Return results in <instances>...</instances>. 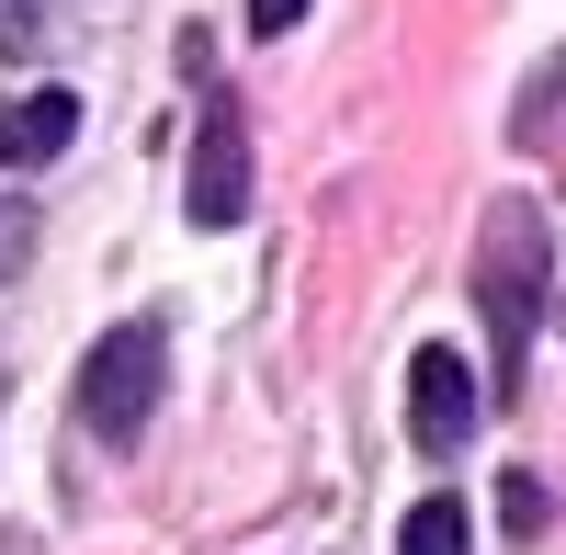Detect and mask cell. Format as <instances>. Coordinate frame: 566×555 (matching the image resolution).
<instances>
[{"mask_svg": "<svg viewBox=\"0 0 566 555\" xmlns=\"http://www.w3.org/2000/svg\"><path fill=\"white\" fill-rule=\"evenodd\" d=\"M476 306H488V341H499V397H522V352H533V317H544V216H533L522 193L488 205Z\"/></svg>", "mask_w": 566, "mask_h": 555, "instance_id": "1", "label": "cell"}, {"mask_svg": "<svg viewBox=\"0 0 566 555\" xmlns=\"http://www.w3.org/2000/svg\"><path fill=\"white\" fill-rule=\"evenodd\" d=\"M159 363H170V341L148 329V317H136V329H103L91 363H80V420L103 442H136L159 420Z\"/></svg>", "mask_w": 566, "mask_h": 555, "instance_id": "2", "label": "cell"}, {"mask_svg": "<svg viewBox=\"0 0 566 555\" xmlns=\"http://www.w3.org/2000/svg\"><path fill=\"white\" fill-rule=\"evenodd\" d=\"M80 148V91H23V103H0V170H45Z\"/></svg>", "mask_w": 566, "mask_h": 555, "instance_id": "5", "label": "cell"}, {"mask_svg": "<svg viewBox=\"0 0 566 555\" xmlns=\"http://www.w3.org/2000/svg\"><path fill=\"white\" fill-rule=\"evenodd\" d=\"M397 555H476V522H464L453 499H419V511L397 522Z\"/></svg>", "mask_w": 566, "mask_h": 555, "instance_id": "8", "label": "cell"}, {"mask_svg": "<svg viewBox=\"0 0 566 555\" xmlns=\"http://www.w3.org/2000/svg\"><path fill=\"white\" fill-rule=\"evenodd\" d=\"M306 23V0H250V34H295Z\"/></svg>", "mask_w": 566, "mask_h": 555, "instance_id": "11", "label": "cell"}, {"mask_svg": "<svg viewBox=\"0 0 566 555\" xmlns=\"http://www.w3.org/2000/svg\"><path fill=\"white\" fill-rule=\"evenodd\" d=\"M408 442L419 453H464L476 442V363L442 352V341L408 363Z\"/></svg>", "mask_w": 566, "mask_h": 555, "instance_id": "4", "label": "cell"}, {"mask_svg": "<svg viewBox=\"0 0 566 555\" xmlns=\"http://www.w3.org/2000/svg\"><path fill=\"white\" fill-rule=\"evenodd\" d=\"M23 261H34V205H23V193H0V284H12Z\"/></svg>", "mask_w": 566, "mask_h": 555, "instance_id": "9", "label": "cell"}, {"mask_svg": "<svg viewBox=\"0 0 566 555\" xmlns=\"http://www.w3.org/2000/svg\"><path fill=\"white\" fill-rule=\"evenodd\" d=\"M69 34H80V0H12V12H0V57H12V69H45Z\"/></svg>", "mask_w": 566, "mask_h": 555, "instance_id": "6", "label": "cell"}, {"mask_svg": "<svg viewBox=\"0 0 566 555\" xmlns=\"http://www.w3.org/2000/svg\"><path fill=\"white\" fill-rule=\"evenodd\" d=\"M499 511H510V533H533V522H544V488H533V477H510V488H499Z\"/></svg>", "mask_w": 566, "mask_h": 555, "instance_id": "10", "label": "cell"}, {"mask_svg": "<svg viewBox=\"0 0 566 555\" xmlns=\"http://www.w3.org/2000/svg\"><path fill=\"white\" fill-rule=\"evenodd\" d=\"M510 136H522V148H555V136H566V45L533 69V91H522V114H510Z\"/></svg>", "mask_w": 566, "mask_h": 555, "instance_id": "7", "label": "cell"}, {"mask_svg": "<svg viewBox=\"0 0 566 555\" xmlns=\"http://www.w3.org/2000/svg\"><path fill=\"white\" fill-rule=\"evenodd\" d=\"M193 227H239L250 216V125H239V103H205V125H193Z\"/></svg>", "mask_w": 566, "mask_h": 555, "instance_id": "3", "label": "cell"}]
</instances>
